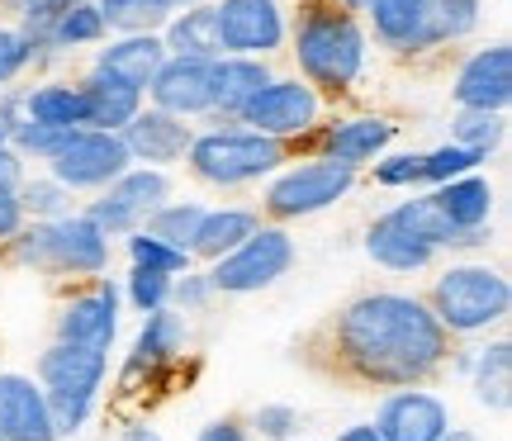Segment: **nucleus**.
Returning <instances> with one entry per match:
<instances>
[{
  "instance_id": "nucleus-1",
  "label": "nucleus",
  "mask_w": 512,
  "mask_h": 441,
  "mask_svg": "<svg viewBox=\"0 0 512 441\" xmlns=\"http://www.w3.org/2000/svg\"><path fill=\"white\" fill-rule=\"evenodd\" d=\"M451 337L437 323L432 304L413 294H366L337 318V356L370 385H418L446 361Z\"/></svg>"
},
{
  "instance_id": "nucleus-2",
  "label": "nucleus",
  "mask_w": 512,
  "mask_h": 441,
  "mask_svg": "<svg viewBox=\"0 0 512 441\" xmlns=\"http://www.w3.org/2000/svg\"><path fill=\"white\" fill-rule=\"evenodd\" d=\"M294 62L309 81L313 91H328L342 95L351 91L361 72H366V57H370V38L366 29L356 24L347 5L337 0H309L304 15L294 24Z\"/></svg>"
},
{
  "instance_id": "nucleus-3",
  "label": "nucleus",
  "mask_w": 512,
  "mask_h": 441,
  "mask_svg": "<svg viewBox=\"0 0 512 441\" xmlns=\"http://www.w3.org/2000/svg\"><path fill=\"white\" fill-rule=\"evenodd\" d=\"M10 257L34 271L53 276H100L110 266V238L95 228L86 214H62V219H29L10 238Z\"/></svg>"
},
{
  "instance_id": "nucleus-4",
  "label": "nucleus",
  "mask_w": 512,
  "mask_h": 441,
  "mask_svg": "<svg viewBox=\"0 0 512 441\" xmlns=\"http://www.w3.org/2000/svg\"><path fill=\"white\" fill-rule=\"evenodd\" d=\"M105 370H110V351L100 347L53 342L38 356V385H43L57 437H72L86 427V418L95 413V394L105 385Z\"/></svg>"
},
{
  "instance_id": "nucleus-5",
  "label": "nucleus",
  "mask_w": 512,
  "mask_h": 441,
  "mask_svg": "<svg viewBox=\"0 0 512 441\" xmlns=\"http://www.w3.org/2000/svg\"><path fill=\"white\" fill-rule=\"evenodd\" d=\"M185 162H190V171L200 181L233 190V185H252L261 176H275L285 166V143L252 129H209L190 138Z\"/></svg>"
},
{
  "instance_id": "nucleus-6",
  "label": "nucleus",
  "mask_w": 512,
  "mask_h": 441,
  "mask_svg": "<svg viewBox=\"0 0 512 441\" xmlns=\"http://www.w3.org/2000/svg\"><path fill=\"white\" fill-rule=\"evenodd\" d=\"M512 285L489 261H460L432 290V313L446 332H484L508 318Z\"/></svg>"
},
{
  "instance_id": "nucleus-7",
  "label": "nucleus",
  "mask_w": 512,
  "mask_h": 441,
  "mask_svg": "<svg viewBox=\"0 0 512 441\" xmlns=\"http://www.w3.org/2000/svg\"><path fill=\"white\" fill-rule=\"evenodd\" d=\"M290 266H294V238L280 223H261L233 252L209 261L204 276H209L214 294H256V290H271L280 276H290Z\"/></svg>"
},
{
  "instance_id": "nucleus-8",
  "label": "nucleus",
  "mask_w": 512,
  "mask_h": 441,
  "mask_svg": "<svg viewBox=\"0 0 512 441\" xmlns=\"http://www.w3.org/2000/svg\"><path fill=\"white\" fill-rule=\"evenodd\" d=\"M356 185V166L332 162V157H313L299 166H280L275 181L266 185V209L275 219H309L323 214Z\"/></svg>"
},
{
  "instance_id": "nucleus-9",
  "label": "nucleus",
  "mask_w": 512,
  "mask_h": 441,
  "mask_svg": "<svg viewBox=\"0 0 512 441\" xmlns=\"http://www.w3.org/2000/svg\"><path fill=\"white\" fill-rule=\"evenodd\" d=\"M318 114H323V100H318V91H313L309 81H299V76H271V81L238 110L233 124L290 143V138L313 133Z\"/></svg>"
},
{
  "instance_id": "nucleus-10",
  "label": "nucleus",
  "mask_w": 512,
  "mask_h": 441,
  "mask_svg": "<svg viewBox=\"0 0 512 441\" xmlns=\"http://www.w3.org/2000/svg\"><path fill=\"white\" fill-rule=\"evenodd\" d=\"M133 157L119 133H105V129H72L62 138L53 157H48V176L62 181L67 190H105L124 176Z\"/></svg>"
},
{
  "instance_id": "nucleus-11",
  "label": "nucleus",
  "mask_w": 512,
  "mask_h": 441,
  "mask_svg": "<svg viewBox=\"0 0 512 441\" xmlns=\"http://www.w3.org/2000/svg\"><path fill=\"white\" fill-rule=\"evenodd\" d=\"M214 29H219V48L238 57H271L285 48V10L280 0H219L214 5Z\"/></svg>"
},
{
  "instance_id": "nucleus-12",
  "label": "nucleus",
  "mask_w": 512,
  "mask_h": 441,
  "mask_svg": "<svg viewBox=\"0 0 512 441\" xmlns=\"http://www.w3.org/2000/svg\"><path fill=\"white\" fill-rule=\"evenodd\" d=\"M143 100L176 119H204L214 110V86H209V62L204 57H166L157 76L147 81Z\"/></svg>"
},
{
  "instance_id": "nucleus-13",
  "label": "nucleus",
  "mask_w": 512,
  "mask_h": 441,
  "mask_svg": "<svg viewBox=\"0 0 512 441\" xmlns=\"http://www.w3.org/2000/svg\"><path fill=\"white\" fill-rule=\"evenodd\" d=\"M119 138H124L128 157H133L138 166H157V171H166V166L185 162L195 129H190V119H176V114L157 110V105H143V110L119 129Z\"/></svg>"
},
{
  "instance_id": "nucleus-14",
  "label": "nucleus",
  "mask_w": 512,
  "mask_h": 441,
  "mask_svg": "<svg viewBox=\"0 0 512 441\" xmlns=\"http://www.w3.org/2000/svg\"><path fill=\"white\" fill-rule=\"evenodd\" d=\"M114 332H119V285L114 280H95V290L67 299L57 313V342L110 351Z\"/></svg>"
},
{
  "instance_id": "nucleus-15",
  "label": "nucleus",
  "mask_w": 512,
  "mask_h": 441,
  "mask_svg": "<svg viewBox=\"0 0 512 441\" xmlns=\"http://www.w3.org/2000/svg\"><path fill=\"white\" fill-rule=\"evenodd\" d=\"M451 95H456L460 110L508 114V105H512V48L508 43H494V48H479L475 57H465Z\"/></svg>"
},
{
  "instance_id": "nucleus-16",
  "label": "nucleus",
  "mask_w": 512,
  "mask_h": 441,
  "mask_svg": "<svg viewBox=\"0 0 512 441\" xmlns=\"http://www.w3.org/2000/svg\"><path fill=\"white\" fill-rule=\"evenodd\" d=\"M446 427H451V408L441 404L437 394L413 385L389 394L380 404V418H375V432L384 441H437Z\"/></svg>"
},
{
  "instance_id": "nucleus-17",
  "label": "nucleus",
  "mask_w": 512,
  "mask_h": 441,
  "mask_svg": "<svg viewBox=\"0 0 512 441\" xmlns=\"http://www.w3.org/2000/svg\"><path fill=\"white\" fill-rule=\"evenodd\" d=\"M0 441H57L53 413L34 375H0Z\"/></svg>"
},
{
  "instance_id": "nucleus-18",
  "label": "nucleus",
  "mask_w": 512,
  "mask_h": 441,
  "mask_svg": "<svg viewBox=\"0 0 512 441\" xmlns=\"http://www.w3.org/2000/svg\"><path fill=\"white\" fill-rule=\"evenodd\" d=\"M271 81V67H266V57H238V53H223L209 62V86H214V110L209 119H238V110L252 100L261 86Z\"/></svg>"
},
{
  "instance_id": "nucleus-19",
  "label": "nucleus",
  "mask_w": 512,
  "mask_h": 441,
  "mask_svg": "<svg viewBox=\"0 0 512 441\" xmlns=\"http://www.w3.org/2000/svg\"><path fill=\"white\" fill-rule=\"evenodd\" d=\"M366 257L375 266H384V271H394V276H413V271H427L437 261V247L413 238L394 214H380L366 233Z\"/></svg>"
},
{
  "instance_id": "nucleus-20",
  "label": "nucleus",
  "mask_w": 512,
  "mask_h": 441,
  "mask_svg": "<svg viewBox=\"0 0 512 441\" xmlns=\"http://www.w3.org/2000/svg\"><path fill=\"white\" fill-rule=\"evenodd\" d=\"M479 29V0H418V24L408 38V53H427L441 43L475 34Z\"/></svg>"
},
{
  "instance_id": "nucleus-21",
  "label": "nucleus",
  "mask_w": 512,
  "mask_h": 441,
  "mask_svg": "<svg viewBox=\"0 0 512 441\" xmlns=\"http://www.w3.org/2000/svg\"><path fill=\"white\" fill-rule=\"evenodd\" d=\"M81 95H86V129L119 133L133 114L143 110V91L110 72H100V67H91V76L81 81Z\"/></svg>"
},
{
  "instance_id": "nucleus-22",
  "label": "nucleus",
  "mask_w": 512,
  "mask_h": 441,
  "mask_svg": "<svg viewBox=\"0 0 512 441\" xmlns=\"http://www.w3.org/2000/svg\"><path fill=\"white\" fill-rule=\"evenodd\" d=\"M394 143V124L380 119V114H356V119H342L323 133V157L347 166H366L375 157H384V147Z\"/></svg>"
},
{
  "instance_id": "nucleus-23",
  "label": "nucleus",
  "mask_w": 512,
  "mask_h": 441,
  "mask_svg": "<svg viewBox=\"0 0 512 441\" xmlns=\"http://www.w3.org/2000/svg\"><path fill=\"white\" fill-rule=\"evenodd\" d=\"M432 204L451 219V228L475 233V228H489V214H494V185L484 181L479 171H465V176H456V181L432 185Z\"/></svg>"
},
{
  "instance_id": "nucleus-24",
  "label": "nucleus",
  "mask_w": 512,
  "mask_h": 441,
  "mask_svg": "<svg viewBox=\"0 0 512 441\" xmlns=\"http://www.w3.org/2000/svg\"><path fill=\"white\" fill-rule=\"evenodd\" d=\"M162 62H166L162 34H119L110 48H100V57H95V67H100V72L119 76V81L138 86V91H147V81L157 76Z\"/></svg>"
},
{
  "instance_id": "nucleus-25",
  "label": "nucleus",
  "mask_w": 512,
  "mask_h": 441,
  "mask_svg": "<svg viewBox=\"0 0 512 441\" xmlns=\"http://www.w3.org/2000/svg\"><path fill=\"white\" fill-rule=\"evenodd\" d=\"M394 219L413 233V238H422V242H432L437 252H465V247H484L489 242V228H475V233H460V228H451V219L441 214L437 204H432V195H413V200H403V204H394L389 209Z\"/></svg>"
},
{
  "instance_id": "nucleus-26",
  "label": "nucleus",
  "mask_w": 512,
  "mask_h": 441,
  "mask_svg": "<svg viewBox=\"0 0 512 441\" xmlns=\"http://www.w3.org/2000/svg\"><path fill=\"white\" fill-rule=\"evenodd\" d=\"M181 351H185V318L162 304V309L143 313V328H138V337H133V356H128V375L171 366Z\"/></svg>"
},
{
  "instance_id": "nucleus-27",
  "label": "nucleus",
  "mask_w": 512,
  "mask_h": 441,
  "mask_svg": "<svg viewBox=\"0 0 512 441\" xmlns=\"http://www.w3.org/2000/svg\"><path fill=\"white\" fill-rule=\"evenodd\" d=\"M261 228V214H252V209H204L200 228H195V238H190V257L200 261H219L223 252H233L247 233H256Z\"/></svg>"
},
{
  "instance_id": "nucleus-28",
  "label": "nucleus",
  "mask_w": 512,
  "mask_h": 441,
  "mask_svg": "<svg viewBox=\"0 0 512 441\" xmlns=\"http://www.w3.org/2000/svg\"><path fill=\"white\" fill-rule=\"evenodd\" d=\"M162 29H166L162 34L166 57H204V62L223 57L219 29H214V5H190V10L166 19Z\"/></svg>"
},
{
  "instance_id": "nucleus-29",
  "label": "nucleus",
  "mask_w": 512,
  "mask_h": 441,
  "mask_svg": "<svg viewBox=\"0 0 512 441\" xmlns=\"http://www.w3.org/2000/svg\"><path fill=\"white\" fill-rule=\"evenodd\" d=\"M24 119L48 124V129H86V95H81V86H67V81L34 86L24 95Z\"/></svg>"
},
{
  "instance_id": "nucleus-30",
  "label": "nucleus",
  "mask_w": 512,
  "mask_h": 441,
  "mask_svg": "<svg viewBox=\"0 0 512 441\" xmlns=\"http://www.w3.org/2000/svg\"><path fill=\"white\" fill-rule=\"evenodd\" d=\"M110 34L105 29V15L95 0H76V5H57L53 24H48V48L53 53H67V48H86V43H100Z\"/></svg>"
},
{
  "instance_id": "nucleus-31",
  "label": "nucleus",
  "mask_w": 512,
  "mask_h": 441,
  "mask_svg": "<svg viewBox=\"0 0 512 441\" xmlns=\"http://www.w3.org/2000/svg\"><path fill=\"white\" fill-rule=\"evenodd\" d=\"M475 394L484 408L494 413H508V399H512V347L508 342H494L475 356Z\"/></svg>"
},
{
  "instance_id": "nucleus-32",
  "label": "nucleus",
  "mask_w": 512,
  "mask_h": 441,
  "mask_svg": "<svg viewBox=\"0 0 512 441\" xmlns=\"http://www.w3.org/2000/svg\"><path fill=\"white\" fill-rule=\"evenodd\" d=\"M105 190H110V195H119V200H124L138 219H147L157 204L171 200V181H166V171H157V166H138V162L128 166L114 185H105Z\"/></svg>"
},
{
  "instance_id": "nucleus-33",
  "label": "nucleus",
  "mask_w": 512,
  "mask_h": 441,
  "mask_svg": "<svg viewBox=\"0 0 512 441\" xmlns=\"http://www.w3.org/2000/svg\"><path fill=\"white\" fill-rule=\"evenodd\" d=\"M105 29L119 34H157L166 19H171V0H95Z\"/></svg>"
},
{
  "instance_id": "nucleus-34",
  "label": "nucleus",
  "mask_w": 512,
  "mask_h": 441,
  "mask_svg": "<svg viewBox=\"0 0 512 441\" xmlns=\"http://www.w3.org/2000/svg\"><path fill=\"white\" fill-rule=\"evenodd\" d=\"M128 261L143 266V271H162V276H181V271L195 266V257H190L185 247L157 238V233H147V228H133V233H128Z\"/></svg>"
},
{
  "instance_id": "nucleus-35",
  "label": "nucleus",
  "mask_w": 512,
  "mask_h": 441,
  "mask_svg": "<svg viewBox=\"0 0 512 441\" xmlns=\"http://www.w3.org/2000/svg\"><path fill=\"white\" fill-rule=\"evenodd\" d=\"M375 24V38L394 53H408V38H413V24H418V0H366L361 5Z\"/></svg>"
},
{
  "instance_id": "nucleus-36",
  "label": "nucleus",
  "mask_w": 512,
  "mask_h": 441,
  "mask_svg": "<svg viewBox=\"0 0 512 441\" xmlns=\"http://www.w3.org/2000/svg\"><path fill=\"white\" fill-rule=\"evenodd\" d=\"M200 219H204V204L200 200H176V204L166 200V204H157V209H152L138 228H147V233H157V238L176 242V247H185V252H190V238H195Z\"/></svg>"
},
{
  "instance_id": "nucleus-37",
  "label": "nucleus",
  "mask_w": 512,
  "mask_h": 441,
  "mask_svg": "<svg viewBox=\"0 0 512 441\" xmlns=\"http://www.w3.org/2000/svg\"><path fill=\"white\" fill-rule=\"evenodd\" d=\"M451 133H456L460 147H475V152H498L503 138H508V114L503 110H456L451 119Z\"/></svg>"
},
{
  "instance_id": "nucleus-38",
  "label": "nucleus",
  "mask_w": 512,
  "mask_h": 441,
  "mask_svg": "<svg viewBox=\"0 0 512 441\" xmlns=\"http://www.w3.org/2000/svg\"><path fill=\"white\" fill-rule=\"evenodd\" d=\"M19 209H24V219H62V214H72V190L53 176H34V181H19Z\"/></svg>"
},
{
  "instance_id": "nucleus-39",
  "label": "nucleus",
  "mask_w": 512,
  "mask_h": 441,
  "mask_svg": "<svg viewBox=\"0 0 512 441\" xmlns=\"http://www.w3.org/2000/svg\"><path fill=\"white\" fill-rule=\"evenodd\" d=\"M489 162L484 152L475 147H460V143H446L437 152H422V181L427 185H441V181H456L465 171H479V166Z\"/></svg>"
},
{
  "instance_id": "nucleus-40",
  "label": "nucleus",
  "mask_w": 512,
  "mask_h": 441,
  "mask_svg": "<svg viewBox=\"0 0 512 441\" xmlns=\"http://www.w3.org/2000/svg\"><path fill=\"white\" fill-rule=\"evenodd\" d=\"M171 280L176 276H162V271H143V266H133L128 271V304L138 313H152L162 309V304H171Z\"/></svg>"
},
{
  "instance_id": "nucleus-41",
  "label": "nucleus",
  "mask_w": 512,
  "mask_h": 441,
  "mask_svg": "<svg viewBox=\"0 0 512 441\" xmlns=\"http://www.w3.org/2000/svg\"><path fill=\"white\" fill-rule=\"evenodd\" d=\"M86 219H91L95 228L105 233V238H128V233H133V228L143 223L124 200H119V195H110V190H100V200H91Z\"/></svg>"
},
{
  "instance_id": "nucleus-42",
  "label": "nucleus",
  "mask_w": 512,
  "mask_h": 441,
  "mask_svg": "<svg viewBox=\"0 0 512 441\" xmlns=\"http://www.w3.org/2000/svg\"><path fill=\"white\" fill-rule=\"evenodd\" d=\"M375 181H380L384 190H413V185H422V152L375 157Z\"/></svg>"
},
{
  "instance_id": "nucleus-43",
  "label": "nucleus",
  "mask_w": 512,
  "mask_h": 441,
  "mask_svg": "<svg viewBox=\"0 0 512 441\" xmlns=\"http://www.w3.org/2000/svg\"><path fill=\"white\" fill-rule=\"evenodd\" d=\"M34 62V48H29V38L19 34V29H0V91L15 81L24 67Z\"/></svg>"
},
{
  "instance_id": "nucleus-44",
  "label": "nucleus",
  "mask_w": 512,
  "mask_h": 441,
  "mask_svg": "<svg viewBox=\"0 0 512 441\" xmlns=\"http://www.w3.org/2000/svg\"><path fill=\"white\" fill-rule=\"evenodd\" d=\"M252 427L266 441H290L294 432H299V413H294L290 404H261L256 408V418H252Z\"/></svg>"
},
{
  "instance_id": "nucleus-45",
  "label": "nucleus",
  "mask_w": 512,
  "mask_h": 441,
  "mask_svg": "<svg viewBox=\"0 0 512 441\" xmlns=\"http://www.w3.org/2000/svg\"><path fill=\"white\" fill-rule=\"evenodd\" d=\"M209 294H214V285H209V276H195V271H181V280H171V304H181L185 313H195L209 304Z\"/></svg>"
},
{
  "instance_id": "nucleus-46",
  "label": "nucleus",
  "mask_w": 512,
  "mask_h": 441,
  "mask_svg": "<svg viewBox=\"0 0 512 441\" xmlns=\"http://www.w3.org/2000/svg\"><path fill=\"white\" fill-rule=\"evenodd\" d=\"M24 223V209H19V190L15 185H0V242H10Z\"/></svg>"
},
{
  "instance_id": "nucleus-47",
  "label": "nucleus",
  "mask_w": 512,
  "mask_h": 441,
  "mask_svg": "<svg viewBox=\"0 0 512 441\" xmlns=\"http://www.w3.org/2000/svg\"><path fill=\"white\" fill-rule=\"evenodd\" d=\"M24 181V157L15 147H0V185H19Z\"/></svg>"
},
{
  "instance_id": "nucleus-48",
  "label": "nucleus",
  "mask_w": 512,
  "mask_h": 441,
  "mask_svg": "<svg viewBox=\"0 0 512 441\" xmlns=\"http://www.w3.org/2000/svg\"><path fill=\"white\" fill-rule=\"evenodd\" d=\"M200 441H247V432H242L233 418H223V423H209V427H204Z\"/></svg>"
},
{
  "instance_id": "nucleus-49",
  "label": "nucleus",
  "mask_w": 512,
  "mask_h": 441,
  "mask_svg": "<svg viewBox=\"0 0 512 441\" xmlns=\"http://www.w3.org/2000/svg\"><path fill=\"white\" fill-rule=\"evenodd\" d=\"M337 441H384V437L375 432V423H351L337 432Z\"/></svg>"
},
{
  "instance_id": "nucleus-50",
  "label": "nucleus",
  "mask_w": 512,
  "mask_h": 441,
  "mask_svg": "<svg viewBox=\"0 0 512 441\" xmlns=\"http://www.w3.org/2000/svg\"><path fill=\"white\" fill-rule=\"evenodd\" d=\"M10 10H15L19 19H29V15H38V10H48V5H57V0H5Z\"/></svg>"
},
{
  "instance_id": "nucleus-51",
  "label": "nucleus",
  "mask_w": 512,
  "mask_h": 441,
  "mask_svg": "<svg viewBox=\"0 0 512 441\" xmlns=\"http://www.w3.org/2000/svg\"><path fill=\"white\" fill-rule=\"evenodd\" d=\"M124 441H162V432L147 423H133V427H124Z\"/></svg>"
},
{
  "instance_id": "nucleus-52",
  "label": "nucleus",
  "mask_w": 512,
  "mask_h": 441,
  "mask_svg": "<svg viewBox=\"0 0 512 441\" xmlns=\"http://www.w3.org/2000/svg\"><path fill=\"white\" fill-rule=\"evenodd\" d=\"M437 441H479V437H475V432H465V427H446Z\"/></svg>"
},
{
  "instance_id": "nucleus-53",
  "label": "nucleus",
  "mask_w": 512,
  "mask_h": 441,
  "mask_svg": "<svg viewBox=\"0 0 512 441\" xmlns=\"http://www.w3.org/2000/svg\"><path fill=\"white\" fill-rule=\"evenodd\" d=\"M190 5H200V0H171V15H181V10H190Z\"/></svg>"
},
{
  "instance_id": "nucleus-54",
  "label": "nucleus",
  "mask_w": 512,
  "mask_h": 441,
  "mask_svg": "<svg viewBox=\"0 0 512 441\" xmlns=\"http://www.w3.org/2000/svg\"><path fill=\"white\" fill-rule=\"evenodd\" d=\"M337 5H347V10H361V5H366V0H337Z\"/></svg>"
},
{
  "instance_id": "nucleus-55",
  "label": "nucleus",
  "mask_w": 512,
  "mask_h": 441,
  "mask_svg": "<svg viewBox=\"0 0 512 441\" xmlns=\"http://www.w3.org/2000/svg\"><path fill=\"white\" fill-rule=\"evenodd\" d=\"M0 147H10V129L5 124H0Z\"/></svg>"
},
{
  "instance_id": "nucleus-56",
  "label": "nucleus",
  "mask_w": 512,
  "mask_h": 441,
  "mask_svg": "<svg viewBox=\"0 0 512 441\" xmlns=\"http://www.w3.org/2000/svg\"><path fill=\"white\" fill-rule=\"evenodd\" d=\"M57 5H76V0H57Z\"/></svg>"
},
{
  "instance_id": "nucleus-57",
  "label": "nucleus",
  "mask_w": 512,
  "mask_h": 441,
  "mask_svg": "<svg viewBox=\"0 0 512 441\" xmlns=\"http://www.w3.org/2000/svg\"><path fill=\"white\" fill-rule=\"evenodd\" d=\"M290 441H299V437H290Z\"/></svg>"
}]
</instances>
